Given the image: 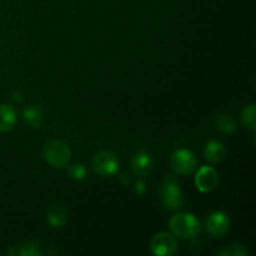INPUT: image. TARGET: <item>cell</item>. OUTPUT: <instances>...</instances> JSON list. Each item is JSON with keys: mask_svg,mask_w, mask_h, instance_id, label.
Segmentation results:
<instances>
[{"mask_svg": "<svg viewBox=\"0 0 256 256\" xmlns=\"http://www.w3.org/2000/svg\"><path fill=\"white\" fill-rule=\"evenodd\" d=\"M169 229L174 236L192 239L200 232L202 225L195 215L190 212H178L170 218Z\"/></svg>", "mask_w": 256, "mask_h": 256, "instance_id": "obj_1", "label": "cell"}, {"mask_svg": "<svg viewBox=\"0 0 256 256\" xmlns=\"http://www.w3.org/2000/svg\"><path fill=\"white\" fill-rule=\"evenodd\" d=\"M42 156L45 162L55 169L66 166L72 158L69 145L60 139H50L42 145Z\"/></svg>", "mask_w": 256, "mask_h": 256, "instance_id": "obj_2", "label": "cell"}, {"mask_svg": "<svg viewBox=\"0 0 256 256\" xmlns=\"http://www.w3.org/2000/svg\"><path fill=\"white\" fill-rule=\"evenodd\" d=\"M160 198H162V205L172 212L179 210L184 205V198H182L179 182L172 175L166 176V179L162 182V189H160Z\"/></svg>", "mask_w": 256, "mask_h": 256, "instance_id": "obj_3", "label": "cell"}, {"mask_svg": "<svg viewBox=\"0 0 256 256\" xmlns=\"http://www.w3.org/2000/svg\"><path fill=\"white\" fill-rule=\"evenodd\" d=\"M198 159L189 149H179L170 156V168L178 175H190L196 170Z\"/></svg>", "mask_w": 256, "mask_h": 256, "instance_id": "obj_4", "label": "cell"}, {"mask_svg": "<svg viewBox=\"0 0 256 256\" xmlns=\"http://www.w3.org/2000/svg\"><path fill=\"white\" fill-rule=\"evenodd\" d=\"M92 169L102 176H114L119 172L120 162L116 155L109 150L100 152L92 158Z\"/></svg>", "mask_w": 256, "mask_h": 256, "instance_id": "obj_5", "label": "cell"}, {"mask_svg": "<svg viewBox=\"0 0 256 256\" xmlns=\"http://www.w3.org/2000/svg\"><path fill=\"white\" fill-rule=\"evenodd\" d=\"M178 250V242L172 232H160L150 242L152 256H174Z\"/></svg>", "mask_w": 256, "mask_h": 256, "instance_id": "obj_6", "label": "cell"}, {"mask_svg": "<svg viewBox=\"0 0 256 256\" xmlns=\"http://www.w3.org/2000/svg\"><path fill=\"white\" fill-rule=\"evenodd\" d=\"M219 182V175L212 166L204 165L200 168L195 175V186L202 194H208L215 190Z\"/></svg>", "mask_w": 256, "mask_h": 256, "instance_id": "obj_7", "label": "cell"}, {"mask_svg": "<svg viewBox=\"0 0 256 256\" xmlns=\"http://www.w3.org/2000/svg\"><path fill=\"white\" fill-rule=\"evenodd\" d=\"M230 226H232L230 218L224 212H214L205 222L208 232L215 238H222L226 235L229 232Z\"/></svg>", "mask_w": 256, "mask_h": 256, "instance_id": "obj_8", "label": "cell"}, {"mask_svg": "<svg viewBox=\"0 0 256 256\" xmlns=\"http://www.w3.org/2000/svg\"><path fill=\"white\" fill-rule=\"evenodd\" d=\"M154 166V160L152 155L145 150H138L132 159V170L136 176L145 178L152 172Z\"/></svg>", "mask_w": 256, "mask_h": 256, "instance_id": "obj_9", "label": "cell"}, {"mask_svg": "<svg viewBox=\"0 0 256 256\" xmlns=\"http://www.w3.org/2000/svg\"><path fill=\"white\" fill-rule=\"evenodd\" d=\"M204 156L210 164H219L226 156L225 145L222 142H219V140H212L205 146Z\"/></svg>", "mask_w": 256, "mask_h": 256, "instance_id": "obj_10", "label": "cell"}, {"mask_svg": "<svg viewBox=\"0 0 256 256\" xmlns=\"http://www.w3.org/2000/svg\"><path fill=\"white\" fill-rule=\"evenodd\" d=\"M46 219L49 222L50 226L52 228H62L68 222V212L65 208H62V205L55 204L52 205L49 208L46 212Z\"/></svg>", "mask_w": 256, "mask_h": 256, "instance_id": "obj_11", "label": "cell"}, {"mask_svg": "<svg viewBox=\"0 0 256 256\" xmlns=\"http://www.w3.org/2000/svg\"><path fill=\"white\" fill-rule=\"evenodd\" d=\"M16 124V112L14 108L0 104V132H10Z\"/></svg>", "mask_w": 256, "mask_h": 256, "instance_id": "obj_12", "label": "cell"}, {"mask_svg": "<svg viewBox=\"0 0 256 256\" xmlns=\"http://www.w3.org/2000/svg\"><path fill=\"white\" fill-rule=\"evenodd\" d=\"M22 118H24V122L34 129H38L42 124V112L36 106H29L25 109L22 112Z\"/></svg>", "mask_w": 256, "mask_h": 256, "instance_id": "obj_13", "label": "cell"}, {"mask_svg": "<svg viewBox=\"0 0 256 256\" xmlns=\"http://www.w3.org/2000/svg\"><path fill=\"white\" fill-rule=\"evenodd\" d=\"M216 125L218 129H219L220 132H224V134H232V132H236L238 129L236 120L229 114L219 115L216 119Z\"/></svg>", "mask_w": 256, "mask_h": 256, "instance_id": "obj_14", "label": "cell"}, {"mask_svg": "<svg viewBox=\"0 0 256 256\" xmlns=\"http://www.w3.org/2000/svg\"><path fill=\"white\" fill-rule=\"evenodd\" d=\"M242 120L244 126H246L248 129L254 130L256 129V105L252 104L249 106L245 108L242 112Z\"/></svg>", "mask_w": 256, "mask_h": 256, "instance_id": "obj_15", "label": "cell"}, {"mask_svg": "<svg viewBox=\"0 0 256 256\" xmlns=\"http://www.w3.org/2000/svg\"><path fill=\"white\" fill-rule=\"evenodd\" d=\"M68 174L72 178V180H76V182H82L85 178L88 176V169L82 162H75L72 166H69L68 169Z\"/></svg>", "mask_w": 256, "mask_h": 256, "instance_id": "obj_16", "label": "cell"}, {"mask_svg": "<svg viewBox=\"0 0 256 256\" xmlns=\"http://www.w3.org/2000/svg\"><path fill=\"white\" fill-rule=\"evenodd\" d=\"M220 256H249V250L242 244H232L220 252Z\"/></svg>", "mask_w": 256, "mask_h": 256, "instance_id": "obj_17", "label": "cell"}, {"mask_svg": "<svg viewBox=\"0 0 256 256\" xmlns=\"http://www.w3.org/2000/svg\"><path fill=\"white\" fill-rule=\"evenodd\" d=\"M6 256H29L28 255L26 248L22 246V245H14L8 250Z\"/></svg>", "mask_w": 256, "mask_h": 256, "instance_id": "obj_18", "label": "cell"}, {"mask_svg": "<svg viewBox=\"0 0 256 256\" xmlns=\"http://www.w3.org/2000/svg\"><path fill=\"white\" fill-rule=\"evenodd\" d=\"M146 189H148V186H146V182H144V180H138L136 182V184H135V188H134V192H136L138 195H140V196H142V195L145 194V192H146Z\"/></svg>", "mask_w": 256, "mask_h": 256, "instance_id": "obj_19", "label": "cell"}, {"mask_svg": "<svg viewBox=\"0 0 256 256\" xmlns=\"http://www.w3.org/2000/svg\"><path fill=\"white\" fill-rule=\"evenodd\" d=\"M26 250H28V255L29 256H42L39 249H38V245L35 244V242H32V244L26 248Z\"/></svg>", "mask_w": 256, "mask_h": 256, "instance_id": "obj_20", "label": "cell"}, {"mask_svg": "<svg viewBox=\"0 0 256 256\" xmlns=\"http://www.w3.org/2000/svg\"><path fill=\"white\" fill-rule=\"evenodd\" d=\"M119 180L122 185H129L132 182V176L128 172H122L119 176Z\"/></svg>", "mask_w": 256, "mask_h": 256, "instance_id": "obj_21", "label": "cell"}, {"mask_svg": "<svg viewBox=\"0 0 256 256\" xmlns=\"http://www.w3.org/2000/svg\"><path fill=\"white\" fill-rule=\"evenodd\" d=\"M12 100L16 102H22L24 99H22V94H19V92H14V94H12Z\"/></svg>", "mask_w": 256, "mask_h": 256, "instance_id": "obj_22", "label": "cell"}]
</instances>
